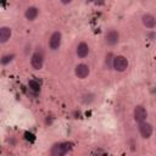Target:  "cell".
<instances>
[{
  "instance_id": "1",
  "label": "cell",
  "mask_w": 156,
  "mask_h": 156,
  "mask_svg": "<svg viewBox=\"0 0 156 156\" xmlns=\"http://www.w3.org/2000/svg\"><path fill=\"white\" fill-rule=\"evenodd\" d=\"M71 147H72V144H69V143L56 144L51 149V156H63L71 150Z\"/></svg>"
},
{
  "instance_id": "2",
  "label": "cell",
  "mask_w": 156,
  "mask_h": 156,
  "mask_svg": "<svg viewBox=\"0 0 156 156\" xmlns=\"http://www.w3.org/2000/svg\"><path fill=\"white\" fill-rule=\"evenodd\" d=\"M128 67V60L122 56V55H118L113 58V68L118 72H123L126 71V68Z\"/></svg>"
},
{
  "instance_id": "3",
  "label": "cell",
  "mask_w": 156,
  "mask_h": 156,
  "mask_svg": "<svg viewBox=\"0 0 156 156\" xmlns=\"http://www.w3.org/2000/svg\"><path fill=\"white\" fill-rule=\"evenodd\" d=\"M146 117H147V112L143 106H136L134 108V119L136 122H139V123L145 122Z\"/></svg>"
},
{
  "instance_id": "4",
  "label": "cell",
  "mask_w": 156,
  "mask_h": 156,
  "mask_svg": "<svg viewBox=\"0 0 156 156\" xmlns=\"http://www.w3.org/2000/svg\"><path fill=\"white\" fill-rule=\"evenodd\" d=\"M139 132L141 134L143 138H150L151 134H152V127L150 123H146V122H141L139 124Z\"/></svg>"
},
{
  "instance_id": "5",
  "label": "cell",
  "mask_w": 156,
  "mask_h": 156,
  "mask_svg": "<svg viewBox=\"0 0 156 156\" xmlns=\"http://www.w3.org/2000/svg\"><path fill=\"white\" fill-rule=\"evenodd\" d=\"M30 63H32L33 68L40 69V68L43 67V55H41L40 52H34V54L32 55Z\"/></svg>"
},
{
  "instance_id": "6",
  "label": "cell",
  "mask_w": 156,
  "mask_h": 156,
  "mask_svg": "<svg viewBox=\"0 0 156 156\" xmlns=\"http://www.w3.org/2000/svg\"><path fill=\"white\" fill-rule=\"evenodd\" d=\"M49 44H50V48H51L52 50L58 49V46L61 45V33H60V32H55V33L51 35Z\"/></svg>"
},
{
  "instance_id": "7",
  "label": "cell",
  "mask_w": 156,
  "mask_h": 156,
  "mask_svg": "<svg viewBox=\"0 0 156 156\" xmlns=\"http://www.w3.org/2000/svg\"><path fill=\"white\" fill-rule=\"evenodd\" d=\"M89 67L85 65V63H80L76 67V74L78 78H85L88 74H89Z\"/></svg>"
},
{
  "instance_id": "8",
  "label": "cell",
  "mask_w": 156,
  "mask_h": 156,
  "mask_svg": "<svg viewBox=\"0 0 156 156\" xmlns=\"http://www.w3.org/2000/svg\"><path fill=\"white\" fill-rule=\"evenodd\" d=\"M143 23H144V26L146 28H154L156 21H155V17L152 15H149L147 13V15H144L143 16Z\"/></svg>"
},
{
  "instance_id": "9",
  "label": "cell",
  "mask_w": 156,
  "mask_h": 156,
  "mask_svg": "<svg viewBox=\"0 0 156 156\" xmlns=\"http://www.w3.org/2000/svg\"><path fill=\"white\" fill-rule=\"evenodd\" d=\"M118 33L116 30H110L107 34H106V41L110 44V45H115L117 41H118Z\"/></svg>"
},
{
  "instance_id": "10",
  "label": "cell",
  "mask_w": 156,
  "mask_h": 156,
  "mask_svg": "<svg viewBox=\"0 0 156 156\" xmlns=\"http://www.w3.org/2000/svg\"><path fill=\"white\" fill-rule=\"evenodd\" d=\"M11 37V29L9 27H1L0 28V43H5Z\"/></svg>"
},
{
  "instance_id": "11",
  "label": "cell",
  "mask_w": 156,
  "mask_h": 156,
  "mask_svg": "<svg viewBox=\"0 0 156 156\" xmlns=\"http://www.w3.org/2000/svg\"><path fill=\"white\" fill-rule=\"evenodd\" d=\"M88 54H89V48H88V45H87L85 43L78 44V46H77V55H78L79 57H85Z\"/></svg>"
},
{
  "instance_id": "12",
  "label": "cell",
  "mask_w": 156,
  "mask_h": 156,
  "mask_svg": "<svg viewBox=\"0 0 156 156\" xmlns=\"http://www.w3.org/2000/svg\"><path fill=\"white\" fill-rule=\"evenodd\" d=\"M26 17L28 18V20H34L37 16H38V9L37 7H34V6H32V7H28L27 10H26Z\"/></svg>"
},
{
  "instance_id": "13",
  "label": "cell",
  "mask_w": 156,
  "mask_h": 156,
  "mask_svg": "<svg viewBox=\"0 0 156 156\" xmlns=\"http://www.w3.org/2000/svg\"><path fill=\"white\" fill-rule=\"evenodd\" d=\"M29 88H30L32 90H34V91H38L40 87H39V83H38V82H35V80L32 79V80H29Z\"/></svg>"
}]
</instances>
